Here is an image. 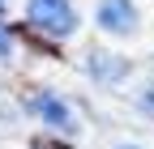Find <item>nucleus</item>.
<instances>
[{
  "label": "nucleus",
  "instance_id": "6e6552de",
  "mask_svg": "<svg viewBox=\"0 0 154 149\" xmlns=\"http://www.w3.org/2000/svg\"><path fill=\"white\" fill-rule=\"evenodd\" d=\"M5 9H9V0H0V13H5Z\"/></svg>",
  "mask_w": 154,
  "mask_h": 149
},
{
  "label": "nucleus",
  "instance_id": "1a4fd4ad",
  "mask_svg": "<svg viewBox=\"0 0 154 149\" xmlns=\"http://www.w3.org/2000/svg\"><path fill=\"white\" fill-rule=\"evenodd\" d=\"M120 149H141V145H120Z\"/></svg>",
  "mask_w": 154,
  "mask_h": 149
},
{
  "label": "nucleus",
  "instance_id": "f03ea898",
  "mask_svg": "<svg viewBox=\"0 0 154 149\" xmlns=\"http://www.w3.org/2000/svg\"><path fill=\"white\" fill-rule=\"evenodd\" d=\"M26 111H30V115H38V119L51 128V132H64V136H77V132H82L73 102L60 98V94H51V89H38V94H30V98H26Z\"/></svg>",
  "mask_w": 154,
  "mask_h": 149
},
{
  "label": "nucleus",
  "instance_id": "7ed1b4c3",
  "mask_svg": "<svg viewBox=\"0 0 154 149\" xmlns=\"http://www.w3.org/2000/svg\"><path fill=\"white\" fill-rule=\"evenodd\" d=\"M137 4L133 0H99V9H94V22H99V30L116 34V39H133V34L141 30L137 22Z\"/></svg>",
  "mask_w": 154,
  "mask_h": 149
},
{
  "label": "nucleus",
  "instance_id": "f257e3e1",
  "mask_svg": "<svg viewBox=\"0 0 154 149\" xmlns=\"http://www.w3.org/2000/svg\"><path fill=\"white\" fill-rule=\"evenodd\" d=\"M26 17L34 30H43L47 39H69L77 30V9L73 0H26Z\"/></svg>",
  "mask_w": 154,
  "mask_h": 149
},
{
  "label": "nucleus",
  "instance_id": "0eeeda50",
  "mask_svg": "<svg viewBox=\"0 0 154 149\" xmlns=\"http://www.w3.org/2000/svg\"><path fill=\"white\" fill-rule=\"evenodd\" d=\"M38 149H64V145H38Z\"/></svg>",
  "mask_w": 154,
  "mask_h": 149
},
{
  "label": "nucleus",
  "instance_id": "423d86ee",
  "mask_svg": "<svg viewBox=\"0 0 154 149\" xmlns=\"http://www.w3.org/2000/svg\"><path fill=\"white\" fill-rule=\"evenodd\" d=\"M9 55H13V39H9V30L0 26V60H9Z\"/></svg>",
  "mask_w": 154,
  "mask_h": 149
},
{
  "label": "nucleus",
  "instance_id": "39448f33",
  "mask_svg": "<svg viewBox=\"0 0 154 149\" xmlns=\"http://www.w3.org/2000/svg\"><path fill=\"white\" fill-rule=\"evenodd\" d=\"M133 107H137L141 115H150V119H154V77H146L137 89H133Z\"/></svg>",
  "mask_w": 154,
  "mask_h": 149
},
{
  "label": "nucleus",
  "instance_id": "20e7f679",
  "mask_svg": "<svg viewBox=\"0 0 154 149\" xmlns=\"http://www.w3.org/2000/svg\"><path fill=\"white\" fill-rule=\"evenodd\" d=\"M86 72L94 77V85L111 89V85H120V81L128 77V60L116 55V51H107V47H94V51L86 55Z\"/></svg>",
  "mask_w": 154,
  "mask_h": 149
}]
</instances>
